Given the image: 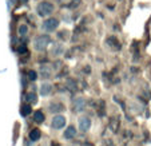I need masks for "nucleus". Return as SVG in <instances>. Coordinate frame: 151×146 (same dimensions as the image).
<instances>
[{"mask_svg":"<svg viewBox=\"0 0 151 146\" xmlns=\"http://www.w3.org/2000/svg\"><path fill=\"white\" fill-rule=\"evenodd\" d=\"M55 7L52 3H50V1H42V3L37 4L36 7V12L39 16H48V15H51L52 12H54Z\"/></svg>","mask_w":151,"mask_h":146,"instance_id":"1","label":"nucleus"},{"mask_svg":"<svg viewBox=\"0 0 151 146\" xmlns=\"http://www.w3.org/2000/svg\"><path fill=\"white\" fill-rule=\"evenodd\" d=\"M51 42V38L48 35H39L36 39L34 40V47L36 51H44L47 48V46Z\"/></svg>","mask_w":151,"mask_h":146,"instance_id":"2","label":"nucleus"},{"mask_svg":"<svg viewBox=\"0 0 151 146\" xmlns=\"http://www.w3.org/2000/svg\"><path fill=\"white\" fill-rule=\"evenodd\" d=\"M59 27V20L56 17H48L42 23V30L46 32H54Z\"/></svg>","mask_w":151,"mask_h":146,"instance_id":"3","label":"nucleus"},{"mask_svg":"<svg viewBox=\"0 0 151 146\" xmlns=\"http://www.w3.org/2000/svg\"><path fill=\"white\" fill-rule=\"evenodd\" d=\"M64 125H66V118L63 117V115H55L51 121V126L55 130H59L62 127H64Z\"/></svg>","mask_w":151,"mask_h":146,"instance_id":"4","label":"nucleus"},{"mask_svg":"<svg viewBox=\"0 0 151 146\" xmlns=\"http://www.w3.org/2000/svg\"><path fill=\"white\" fill-rule=\"evenodd\" d=\"M90 127H91V119H90L88 117H86V115H82V117L79 118V129H80V132H83V133L88 132Z\"/></svg>","mask_w":151,"mask_h":146,"instance_id":"5","label":"nucleus"},{"mask_svg":"<svg viewBox=\"0 0 151 146\" xmlns=\"http://www.w3.org/2000/svg\"><path fill=\"white\" fill-rule=\"evenodd\" d=\"M74 109H75V111H78V113L84 111V109H86V100L83 99V98H78V99H75Z\"/></svg>","mask_w":151,"mask_h":146,"instance_id":"6","label":"nucleus"},{"mask_svg":"<svg viewBox=\"0 0 151 146\" xmlns=\"http://www.w3.org/2000/svg\"><path fill=\"white\" fill-rule=\"evenodd\" d=\"M75 135H76V129H75V126H68L64 130V133H63V137L66 138V139H72Z\"/></svg>","mask_w":151,"mask_h":146,"instance_id":"7","label":"nucleus"},{"mask_svg":"<svg viewBox=\"0 0 151 146\" xmlns=\"http://www.w3.org/2000/svg\"><path fill=\"white\" fill-rule=\"evenodd\" d=\"M48 107H50V111L51 113H60L64 110V106H63L60 102H51Z\"/></svg>","mask_w":151,"mask_h":146,"instance_id":"8","label":"nucleus"},{"mask_svg":"<svg viewBox=\"0 0 151 146\" xmlns=\"http://www.w3.org/2000/svg\"><path fill=\"white\" fill-rule=\"evenodd\" d=\"M51 90H52V86L50 83H43L40 86V95L42 97H47V95L51 94Z\"/></svg>","mask_w":151,"mask_h":146,"instance_id":"9","label":"nucleus"},{"mask_svg":"<svg viewBox=\"0 0 151 146\" xmlns=\"http://www.w3.org/2000/svg\"><path fill=\"white\" fill-rule=\"evenodd\" d=\"M34 121L36 123H43V121H44V114H43V111H40V110L35 111L34 113Z\"/></svg>","mask_w":151,"mask_h":146,"instance_id":"10","label":"nucleus"},{"mask_svg":"<svg viewBox=\"0 0 151 146\" xmlns=\"http://www.w3.org/2000/svg\"><path fill=\"white\" fill-rule=\"evenodd\" d=\"M40 138V130L39 129H32L29 133V139L31 141H37Z\"/></svg>","mask_w":151,"mask_h":146,"instance_id":"11","label":"nucleus"},{"mask_svg":"<svg viewBox=\"0 0 151 146\" xmlns=\"http://www.w3.org/2000/svg\"><path fill=\"white\" fill-rule=\"evenodd\" d=\"M27 32H28V27H27L26 24H20L19 28H17V34H19L20 36H26Z\"/></svg>","mask_w":151,"mask_h":146,"instance_id":"12","label":"nucleus"},{"mask_svg":"<svg viewBox=\"0 0 151 146\" xmlns=\"http://www.w3.org/2000/svg\"><path fill=\"white\" fill-rule=\"evenodd\" d=\"M32 111V109H31V106H29V105H23V106H22V115H23V117H27V115L29 114V113Z\"/></svg>","mask_w":151,"mask_h":146,"instance_id":"13","label":"nucleus"},{"mask_svg":"<svg viewBox=\"0 0 151 146\" xmlns=\"http://www.w3.org/2000/svg\"><path fill=\"white\" fill-rule=\"evenodd\" d=\"M27 100L31 102V103H36L37 102V97L34 94V93H28V94H27Z\"/></svg>","mask_w":151,"mask_h":146,"instance_id":"14","label":"nucleus"},{"mask_svg":"<svg viewBox=\"0 0 151 146\" xmlns=\"http://www.w3.org/2000/svg\"><path fill=\"white\" fill-rule=\"evenodd\" d=\"M36 78H37V74H36V71H34V70H31V71H28V79L29 80H36Z\"/></svg>","mask_w":151,"mask_h":146,"instance_id":"15","label":"nucleus"},{"mask_svg":"<svg viewBox=\"0 0 151 146\" xmlns=\"http://www.w3.org/2000/svg\"><path fill=\"white\" fill-rule=\"evenodd\" d=\"M79 4H80V0H72L70 7H71V8H76V7H79Z\"/></svg>","mask_w":151,"mask_h":146,"instance_id":"16","label":"nucleus"},{"mask_svg":"<svg viewBox=\"0 0 151 146\" xmlns=\"http://www.w3.org/2000/svg\"><path fill=\"white\" fill-rule=\"evenodd\" d=\"M19 52H20V54H23V52H26V46H20Z\"/></svg>","mask_w":151,"mask_h":146,"instance_id":"17","label":"nucleus"},{"mask_svg":"<svg viewBox=\"0 0 151 146\" xmlns=\"http://www.w3.org/2000/svg\"><path fill=\"white\" fill-rule=\"evenodd\" d=\"M8 3H9V4H11V6H14V4H15V3H16V0H8Z\"/></svg>","mask_w":151,"mask_h":146,"instance_id":"18","label":"nucleus"},{"mask_svg":"<svg viewBox=\"0 0 151 146\" xmlns=\"http://www.w3.org/2000/svg\"><path fill=\"white\" fill-rule=\"evenodd\" d=\"M20 1H22V3H23V4H26L27 1H28V0H20Z\"/></svg>","mask_w":151,"mask_h":146,"instance_id":"19","label":"nucleus"},{"mask_svg":"<svg viewBox=\"0 0 151 146\" xmlns=\"http://www.w3.org/2000/svg\"><path fill=\"white\" fill-rule=\"evenodd\" d=\"M84 146H94V145H91V143H88V142H87V143H86Z\"/></svg>","mask_w":151,"mask_h":146,"instance_id":"20","label":"nucleus"}]
</instances>
